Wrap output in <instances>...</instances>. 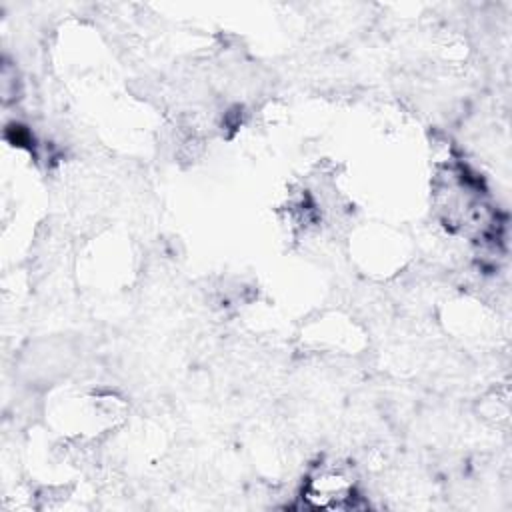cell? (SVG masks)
Instances as JSON below:
<instances>
[{
	"instance_id": "1",
	"label": "cell",
	"mask_w": 512,
	"mask_h": 512,
	"mask_svg": "<svg viewBox=\"0 0 512 512\" xmlns=\"http://www.w3.org/2000/svg\"><path fill=\"white\" fill-rule=\"evenodd\" d=\"M356 500L354 478L336 464L318 466L306 480L302 502L310 510H348Z\"/></svg>"
}]
</instances>
